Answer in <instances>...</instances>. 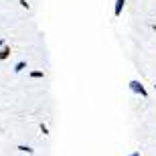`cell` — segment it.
<instances>
[{"label": "cell", "instance_id": "6da1fadb", "mask_svg": "<svg viewBox=\"0 0 156 156\" xmlns=\"http://www.w3.org/2000/svg\"><path fill=\"white\" fill-rule=\"evenodd\" d=\"M128 87H130V91L136 93V95H140V98H148V89L144 87V83L140 79H132V81H128Z\"/></svg>", "mask_w": 156, "mask_h": 156}, {"label": "cell", "instance_id": "7a4b0ae2", "mask_svg": "<svg viewBox=\"0 0 156 156\" xmlns=\"http://www.w3.org/2000/svg\"><path fill=\"white\" fill-rule=\"evenodd\" d=\"M124 6H126V0H116V6H114V16L120 18L122 12H124Z\"/></svg>", "mask_w": 156, "mask_h": 156}, {"label": "cell", "instance_id": "3957f363", "mask_svg": "<svg viewBox=\"0 0 156 156\" xmlns=\"http://www.w3.org/2000/svg\"><path fill=\"white\" fill-rule=\"evenodd\" d=\"M12 55V49H10V45H6V47H2L0 49V61H6V59Z\"/></svg>", "mask_w": 156, "mask_h": 156}, {"label": "cell", "instance_id": "277c9868", "mask_svg": "<svg viewBox=\"0 0 156 156\" xmlns=\"http://www.w3.org/2000/svg\"><path fill=\"white\" fill-rule=\"evenodd\" d=\"M30 75V79H43V77H45V71H41V69H33L29 73Z\"/></svg>", "mask_w": 156, "mask_h": 156}, {"label": "cell", "instance_id": "5b68a950", "mask_svg": "<svg viewBox=\"0 0 156 156\" xmlns=\"http://www.w3.org/2000/svg\"><path fill=\"white\" fill-rule=\"evenodd\" d=\"M24 69H27V61H18V63L12 67V71H14V73H20V71H24Z\"/></svg>", "mask_w": 156, "mask_h": 156}, {"label": "cell", "instance_id": "8992f818", "mask_svg": "<svg viewBox=\"0 0 156 156\" xmlns=\"http://www.w3.org/2000/svg\"><path fill=\"white\" fill-rule=\"evenodd\" d=\"M18 150L20 152H27V154H35V150L30 146H24V144H18Z\"/></svg>", "mask_w": 156, "mask_h": 156}, {"label": "cell", "instance_id": "52a82bcc", "mask_svg": "<svg viewBox=\"0 0 156 156\" xmlns=\"http://www.w3.org/2000/svg\"><path fill=\"white\" fill-rule=\"evenodd\" d=\"M41 132H43V136H49V126L43 124V122H41Z\"/></svg>", "mask_w": 156, "mask_h": 156}, {"label": "cell", "instance_id": "ba28073f", "mask_svg": "<svg viewBox=\"0 0 156 156\" xmlns=\"http://www.w3.org/2000/svg\"><path fill=\"white\" fill-rule=\"evenodd\" d=\"M18 4L23 6V8H27V10H29V8H30V4H29V2H27V0H18Z\"/></svg>", "mask_w": 156, "mask_h": 156}, {"label": "cell", "instance_id": "9c48e42d", "mask_svg": "<svg viewBox=\"0 0 156 156\" xmlns=\"http://www.w3.org/2000/svg\"><path fill=\"white\" fill-rule=\"evenodd\" d=\"M2 47H6V39L4 37H0V49H2Z\"/></svg>", "mask_w": 156, "mask_h": 156}, {"label": "cell", "instance_id": "30bf717a", "mask_svg": "<svg viewBox=\"0 0 156 156\" xmlns=\"http://www.w3.org/2000/svg\"><path fill=\"white\" fill-rule=\"evenodd\" d=\"M128 156H140V150H134V152H130Z\"/></svg>", "mask_w": 156, "mask_h": 156}, {"label": "cell", "instance_id": "8fae6325", "mask_svg": "<svg viewBox=\"0 0 156 156\" xmlns=\"http://www.w3.org/2000/svg\"><path fill=\"white\" fill-rule=\"evenodd\" d=\"M154 87H156V83H154Z\"/></svg>", "mask_w": 156, "mask_h": 156}]
</instances>
